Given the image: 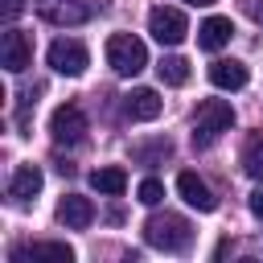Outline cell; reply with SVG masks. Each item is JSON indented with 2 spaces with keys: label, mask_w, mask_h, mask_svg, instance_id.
Here are the masks:
<instances>
[{
  "label": "cell",
  "mask_w": 263,
  "mask_h": 263,
  "mask_svg": "<svg viewBox=\"0 0 263 263\" xmlns=\"http://www.w3.org/2000/svg\"><path fill=\"white\" fill-rule=\"evenodd\" d=\"M234 127V107L226 99H205L197 103V115H193V148H210L222 132Z\"/></svg>",
  "instance_id": "1"
},
{
  "label": "cell",
  "mask_w": 263,
  "mask_h": 263,
  "mask_svg": "<svg viewBox=\"0 0 263 263\" xmlns=\"http://www.w3.org/2000/svg\"><path fill=\"white\" fill-rule=\"evenodd\" d=\"M144 242L156 251H185L193 242V226L181 214H152L144 222Z\"/></svg>",
  "instance_id": "2"
},
{
  "label": "cell",
  "mask_w": 263,
  "mask_h": 263,
  "mask_svg": "<svg viewBox=\"0 0 263 263\" xmlns=\"http://www.w3.org/2000/svg\"><path fill=\"white\" fill-rule=\"evenodd\" d=\"M107 66H111L115 74H123V78H136V74L148 66L144 41L132 37V33H115V37L107 41Z\"/></svg>",
  "instance_id": "3"
},
{
  "label": "cell",
  "mask_w": 263,
  "mask_h": 263,
  "mask_svg": "<svg viewBox=\"0 0 263 263\" xmlns=\"http://www.w3.org/2000/svg\"><path fill=\"white\" fill-rule=\"evenodd\" d=\"M148 33H152L160 45H181L185 33H189V21H185L181 8H173V4H156V8L148 12Z\"/></svg>",
  "instance_id": "4"
},
{
  "label": "cell",
  "mask_w": 263,
  "mask_h": 263,
  "mask_svg": "<svg viewBox=\"0 0 263 263\" xmlns=\"http://www.w3.org/2000/svg\"><path fill=\"white\" fill-rule=\"evenodd\" d=\"M49 66L58 70V74H66V78H78L86 66H90V53H86V45L82 41H74V37H58L53 45H49Z\"/></svg>",
  "instance_id": "5"
},
{
  "label": "cell",
  "mask_w": 263,
  "mask_h": 263,
  "mask_svg": "<svg viewBox=\"0 0 263 263\" xmlns=\"http://www.w3.org/2000/svg\"><path fill=\"white\" fill-rule=\"evenodd\" d=\"M49 136H53V144H82L86 140V115H82V107H74V103L53 107Z\"/></svg>",
  "instance_id": "6"
},
{
  "label": "cell",
  "mask_w": 263,
  "mask_h": 263,
  "mask_svg": "<svg viewBox=\"0 0 263 263\" xmlns=\"http://www.w3.org/2000/svg\"><path fill=\"white\" fill-rule=\"evenodd\" d=\"M33 8H37V16L45 25H58V29L90 21V4L86 0H33Z\"/></svg>",
  "instance_id": "7"
},
{
  "label": "cell",
  "mask_w": 263,
  "mask_h": 263,
  "mask_svg": "<svg viewBox=\"0 0 263 263\" xmlns=\"http://www.w3.org/2000/svg\"><path fill=\"white\" fill-rule=\"evenodd\" d=\"M29 62H33V41L21 29H4L0 33V66L8 74H21V70H29Z\"/></svg>",
  "instance_id": "8"
},
{
  "label": "cell",
  "mask_w": 263,
  "mask_h": 263,
  "mask_svg": "<svg viewBox=\"0 0 263 263\" xmlns=\"http://www.w3.org/2000/svg\"><path fill=\"white\" fill-rule=\"evenodd\" d=\"M160 107H164V99H160L152 86H136L132 95H123V115H127V119H136V123L156 119V115H160Z\"/></svg>",
  "instance_id": "9"
},
{
  "label": "cell",
  "mask_w": 263,
  "mask_h": 263,
  "mask_svg": "<svg viewBox=\"0 0 263 263\" xmlns=\"http://www.w3.org/2000/svg\"><path fill=\"white\" fill-rule=\"evenodd\" d=\"M41 185H45V177H41L37 164H16V173L8 177V197H12L16 205H29V201L41 193Z\"/></svg>",
  "instance_id": "10"
},
{
  "label": "cell",
  "mask_w": 263,
  "mask_h": 263,
  "mask_svg": "<svg viewBox=\"0 0 263 263\" xmlns=\"http://www.w3.org/2000/svg\"><path fill=\"white\" fill-rule=\"evenodd\" d=\"M177 193H181L193 210H201V214H210V210L218 205V197L210 193V185H205L197 173H189V168H185V173H177Z\"/></svg>",
  "instance_id": "11"
},
{
  "label": "cell",
  "mask_w": 263,
  "mask_h": 263,
  "mask_svg": "<svg viewBox=\"0 0 263 263\" xmlns=\"http://www.w3.org/2000/svg\"><path fill=\"white\" fill-rule=\"evenodd\" d=\"M58 222H62L66 230H86V226L95 222V205H90V197L66 193L62 205H58Z\"/></svg>",
  "instance_id": "12"
},
{
  "label": "cell",
  "mask_w": 263,
  "mask_h": 263,
  "mask_svg": "<svg viewBox=\"0 0 263 263\" xmlns=\"http://www.w3.org/2000/svg\"><path fill=\"white\" fill-rule=\"evenodd\" d=\"M247 78H251L247 66L234 62V58H218V62H210V82H214L218 90H242Z\"/></svg>",
  "instance_id": "13"
},
{
  "label": "cell",
  "mask_w": 263,
  "mask_h": 263,
  "mask_svg": "<svg viewBox=\"0 0 263 263\" xmlns=\"http://www.w3.org/2000/svg\"><path fill=\"white\" fill-rule=\"evenodd\" d=\"M230 37H234L230 16H205V21L197 25V45H201V49H210V53H218Z\"/></svg>",
  "instance_id": "14"
},
{
  "label": "cell",
  "mask_w": 263,
  "mask_h": 263,
  "mask_svg": "<svg viewBox=\"0 0 263 263\" xmlns=\"http://www.w3.org/2000/svg\"><path fill=\"white\" fill-rule=\"evenodd\" d=\"M12 259H16V263H25V259H53V263H70V259H74V251H70L66 242H33V247H16V251H12Z\"/></svg>",
  "instance_id": "15"
},
{
  "label": "cell",
  "mask_w": 263,
  "mask_h": 263,
  "mask_svg": "<svg viewBox=\"0 0 263 263\" xmlns=\"http://www.w3.org/2000/svg\"><path fill=\"white\" fill-rule=\"evenodd\" d=\"M90 185H95L99 193H107V197H119V193L127 189V173H123L119 164H107V168H95V173H90Z\"/></svg>",
  "instance_id": "16"
},
{
  "label": "cell",
  "mask_w": 263,
  "mask_h": 263,
  "mask_svg": "<svg viewBox=\"0 0 263 263\" xmlns=\"http://www.w3.org/2000/svg\"><path fill=\"white\" fill-rule=\"evenodd\" d=\"M156 74H160L164 86H185V82H189V62L177 58V53H173V58H160V62H156Z\"/></svg>",
  "instance_id": "17"
},
{
  "label": "cell",
  "mask_w": 263,
  "mask_h": 263,
  "mask_svg": "<svg viewBox=\"0 0 263 263\" xmlns=\"http://www.w3.org/2000/svg\"><path fill=\"white\" fill-rule=\"evenodd\" d=\"M242 168H247L255 181H263V136H251V140H247V148H242Z\"/></svg>",
  "instance_id": "18"
},
{
  "label": "cell",
  "mask_w": 263,
  "mask_h": 263,
  "mask_svg": "<svg viewBox=\"0 0 263 263\" xmlns=\"http://www.w3.org/2000/svg\"><path fill=\"white\" fill-rule=\"evenodd\" d=\"M136 197H140L144 205H160V197H164V185H160L156 177H144V181H140V189H136Z\"/></svg>",
  "instance_id": "19"
},
{
  "label": "cell",
  "mask_w": 263,
  "mask_h": 263,
  "mask_svg": "<svg viewBox=\"0 0 263 263\" xmlns=\"http://www.w3.org/2000/svg\"><path fill=\"white\" fill-rule=\"evenodd\" d=\"M0 12H4V21H12V16H21V12H25V0H4V4H0Z\"/></svg>",
  "instance_id": "20"
},
{
  "label": "cell",
  "mask_w": 263,
  "mask_h": 263,
  "mask_svg": "<svg viewBox=\"0 0 263 263\" xmlns=\"http://www.w3.org/2000/svg\"><path fill=\"white\" fill-rule=\"evenodd\" d=\"M251 214H255V218H263V185H259V189H251Z\"/></svg>",
  "instance_id": "21"
},
{
  "label": "cell",
  "mask_w": 263,
  "mask_h": 263,
  "mask_svg": "<svg viewBox=\"0 0 263 263\" xmlns=\"http://www.w3.org/2000/svg\"><path fill=\"white\" fill-rule=\"evenodd\" d=\"M255 16H259V21H263V0H259V8H255Z\"/></svg>",
  "instance_id": "22"
},
{
  "label": "cell",
  "mask_w": 263,
  "mask_h": 263,
  "mask_svg": "<svg viewBox=\"0 0 263 263\" xmlns=\"http://www.w3.org/2000/svg\"><path fill=\"white\" fill-rule=\"evenodd\" d=\"M189 4H214V0H189Z\"/></svg>",
  "instance_id": "23"
}]
</instances>
